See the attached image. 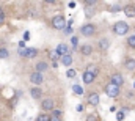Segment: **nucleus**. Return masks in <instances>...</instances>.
Here are the masks:
<instances>
[{"label":"nucleus","mask_w":135,"mask_h":121,"mask_svg":"<svg viewBox=\"0 0 135 121\" xmlns=\"http://www.w3.org/2000/svg\"><path fill=\"white\" fill-rule=\"evenodd\" d=\"M98 31H99V29L94 22H86V24L80 25V29H79V33L85 38H94L98 35Z\"/></svg>","instance_id":"1"},{"label":"nucleus","mask_w":135,"mask_h":121,"mask_svg":"<svg viewBox=\"0 0 135 121\" xmlns=\"http://www.w3.org/2000/svg\"><path fill=\"white\" fill-rule=\"evenodd\" d=\"M129 31H131V27L126 21H116L113 24V33L116 36H126Z\"/></svg>","instance_id":"2"},{"label":"nucleus","mask_w":135,"mask_h":121,"mask_svg":"<svg viewBox=\"0 0 135 121\" xmlns=\"http://www.w3.org/2000/svg\"><path fill=\"white\" fill-rule=\"evenodd\" d=\"M50 25H52V29H55V30H65V27H66V19H65V16H63V14L54 16L52 21H50Z\"/></svg>","instance_id":"3"},{"label":"nucleus","mask_w":135,"mask_h":121,"mask_svg":"<svg viewBox=\"0 0 135 121\" xmlns=\"http://www.w3.org/2000/svg\"><path fill=\"white\" fill-rule=\"evenodd\" d=\"M104 93H105L108 97H113V99H116V97L119 96V93H121V88H118L116 85H113V83L107 82V83L104 85Z\"/></svg>","instance_id":"4"},{"label":"nucleus","mask_w":135,"mask_h":121,"mask_svg":"<svg viewBox=\"0 0 135 121\" xmlns=\"http://www.w3.org/2000/svg\"><path fill=\"white\" fill-rule=\"evenodd\" d=\"M86 102H88L90 105H93V107L99 105V104H101V96H99V91H96V90L86 91Z\"/></svg>","instance_id":"5"},{"label":"nucleus","mask_w":135,"mask_h":121,"mask_svg":"<svg viewBox=\"0 0 135 121\" xmlns=\"http://www.w3.org/2000/svg\"><path fill=\"white\" fill-rule=\"evenodd\" d=\"M108 82H110V83H113V85H116L118 88H121V87L124 85V76H123L121 72L115 71V72H112V74H110Z\"/></svg>","instance_id":"6"},{"label":"nucleus","mask_w":135,"mask_h":121,"mask_svg":"<svg viewBox=\"0 0 135 121\" xmlns=\"http://www.w3.org/2000/svg\"><path fill=\"white\" fill-rule=\"evenodd\" d=\"M38 54H39V50H38V49H35V47L19 49V55H21V57H24V58H28V60L36 58V57H38Z\"/></svg>","instance_id":"7"},{"label":"nucleus","mask_w":135,"mask_h":121,"mask_svg":"<svg viewBox=\"0 0 135 121\" xmlns=\"http://www.w3.org/2000/svg\"><path fill=\"white\" fill-rule=\"evenodd\" d=\"M41 109H42V112L44 113H50L54 109H55V101L52 99V97H44L42 101H41Z\"/></svg>","instance_id":"8"},{"label":"nucleus","mask_w":135,"mask_h":121,"mask_svg":"<svg viewBox=\"0 0 135 121\" xmlns=\"http://www.w3.org/2000/svg\"><path fill=\"white\" fill-rule=\"evenodd\" d=\"M93 52H94V46L90 44V43H85V44H80L79 46V54L82 57H90Z\"/></svg>","instance_id":"9"},{"label":"nucleus","mask_w":135,"mask_h":121,"mask_svg":"<svg viewBox=\"0 0 135 121\" xmlns=\"http://www.w3.org/2000/svg\"><path fill=\"white\" fill-rule=\"evenodd\" d=\"M123 66H124V69L126 71H135V58L134 57H129V55H126L124 57V60H123Z\"/></svg>","instance_id":"10"},{"label":"nucleus","mask_w":135,"mask_h":121,"mask_svg":"<svg viewBox=\"0 0 135 121\" xmlns=\"http://www.w3.org/2000/svg\"><path fill=\"white\" fill-rule=\"evenodd\" d=\"M28 79H30V82L33 83L35 87H39L42 82H44V77H42V74H39V72H32L30 76H28Z\"/></svg>","instance_id":"11"},{"label":"nucleus","mask_w":135,"mask_h":121,"mask_svg":"<svg viewBox=\"0 0 135 121\" xmlns=\"http://www.w3.org/2000/svg\"><path fill=\"white\" fill-rule=\"evenodd\" d=\"M46 71H49V63H47V61H44V60L36 61V64H35V72L42 74V72H46Z\"/></svg>","instance_id":"12"},{"label":"nucleus","mask_w":135,"mask_h":121,"mask_svg":"<svg viewBox=\"0 0 135 121\" xmlns=\"http://www.w3.org/2000/svg\"><path fill=\"white\" fill-rule=\"evenodd\" d=\"M123 11L127 17H135V5L134 3H126L123 6Z\"/></svg>","instance_id":"13"},{"label":"nucleus","mask_w":135,"mask_h":121,"mask_svg":"<svg viewBox=\"0 0 135 121\" xmlns=\"http://www.w3.org/2000/svg\"><path fill=\"white\" fill-rule=\"evenodd\" d=\"M94 80H96V76H93V74H90V72H86V71L82 74V82H83L85 85H91Z\"/></svg>","instance_id":"14"},{"label":"nucleus","mask_w":135,"mask_h":121,"mask_svg":"<svg viewBox=\"0 0 135 121\" xmlns=\"http://www.w3.org/2000/svg\"><path fill=\"white\" fill-rule=\"evenodd\" d=\"M55 54H57L58 57H63V55H68V54H69V49H68V46L65 44V43H61V44H58V46H57Z\"/></svg>","instance_id":"15"},{"label":"nucleus","mask_w":135,"mask_h":121,"mask_svg":"<svg viewBox=\"0 0 135 121\" xmlns=\"http://www.w3.org/2000/svg\"><path fill=\"white\" fill-rule=\"evenodd\" d=\"M108 46H110V41H108V38H101V39L98 41V49H99L101 52H107Z\"/></svg>","instance_id":"16"},{"label":"nucleus","mask_w":135,"mask_h":121,"mask_svg":"<svg viewBox=\"0 0 135 121\" xmlns=\"http://www.w3.org/2000/svg\"><path fill=\"white\" fill-rule=\"evenodd\" d=\"M30 96H32L33 99H41V97H42V90H41L39 87H32V88H30Z\"/></svg>","instance_id":"17"},{"label":"nucleus","mask_w":135,"mask_h":121,"mask_svg":"<svg viewBox=\"0 0 135 121\" xmlns=\"http://www.w3.org/2000/svg\"><path fill=\"white\" fill-rule=\"evenodd\" d=\"M60 61H61V64H63V66H71V64H72V61H74V58H72V55H71V54H68V55L60 57Z\"/></svg>","instance_id":"18"},{"label":"nucleus","mask_w":135,"mask_h":121,"mask_svg":"<svg viewBox=\"0 0 135 121\" xmlns=\"http://www.w3.org/2000/svg\"><path fill=\"white\" fill-rule=\"evenodd\" d=\"M85 71L90 72V74H93V76H98V74H99V66H98V64H88Z\"/></svg>","instance_id":"19"},{"label":"nucleus","mask_w":135,"mask_h":121,"mask_svg":"<svg viewBox=\"0 0 135 121\" xmlns=\"http://www.w3.org/2000/svg\"><path fill=\"white\" fill-rule=\"evenodd\" d=\"M9 58V50L6 47H0V60H8Z\"/></svg>","instance_id":"20"},{"label":"nucleus","mask_w":135,"mask_h":121,"mask_svg":"<svg viewBox=\"0 0 135 121\" xmlns=\"http://www.w3.org/2000/svg\"><path fill=\"white\" fill-rule=\"evenodd\" d=\"M127 47L129 49H135V35L127 36Z\"/></svg>","instance_id":"21"},{"label":"nucleus","mask_w":135,"mask_h":121,"mask_svg":"<svg viewBox=\"0 0 135 121\" xmlns=\"http://www.w3.org/2000/svg\"><path fill=\"white\" fill-rule=\"evenodd\" d=\"M36 121H50V115H47V113H39L38 117H36Z\"/></svg>","instance_id":"22"},{"label":"nucleus","mask_w":135,"mask_h":121,"mask_svg":"<svg viewBox=\"0 0 135 121\" xmlns=\"http://www.w3.org/2000/svg\"><path fill=\"white\" fill-rule=\"evenodd\" d=\"M61 115H63V112H61L60 109H54V110L50 112V117H55V118H61Z\"/></svg>","instance_id":"23"},{"label":"nucleus","mask_w":135,"mask_h":121,"mask_svg":"<svg viewBox=\"0 0 135 121\" xmlns=\"http://www.w3.org/2000/svg\"><path fill=\"white\" fill-rule=\"evenodd\" d=\"M83 6H98V2H94V0H85Z\"/></svg>","instance_id":"24"},{"label":"nucleus","mask_w":135,"mask_h":121,"mask_svg":"<svg viewBox=\"0 0 135 121\" xmlns=\"http://www.w3.org/2000/svg\"><path fill=\"white\" fill-rule=\"evenodd\" d=\"M108 11H112V13H116V11H123V6H119V5H113V6H110V8H108Z\"/></svg>","instance_id":"25"},{"label":"nucleus","mask_w":135,"mask_h":121,"mask_svg":"<svg viewBox=\"0 0 135 121\" xmlns=\"http://www.w3.org/2000/svg\"><path fill=\"white\" fill-rule=\"evenodd\" d=\"M5 24V10L0 6V25H3Z\"/></svg>","instance_id":"26"},{"label":"nucleus","mask_w":135,"mask_h":121,"mask_svg":"<svg viewBox=\"0 0 135 121\" xmlns=\"http://www.w3.org/2000/svg\"><path fill=\"white\" fill-rule=\"evenodd\" d=\"M66 76L69 77V79H72V77H75V71H74V69H68Z\"/></svg>","instance_id":"27"},{"label":"nucleus","mask_w":135,"mask_h":121,"mask_svg":"<svg viewBox=\"0 0 135 121\" xmlns=\"http://www.w3.org/2000/svg\"><path fill=\"white\" fill-rule=\"evenodd\" d=\"M71 44H72V47L75 49V47H77V44H79V39H77L75 36H72V39H71Z\"/></svg>","instance_id":"28"},{"label":"nucleus","mask_w":135,"mask_h":121,"mask_svg":"<svg viewBox=\"0 0 135 121\" xmlns=\"http://www.w3.org/2000/svg\"><path fill=\"white\" fill-rule=\"evenodd\" d=\"M86 121H99V118H98L96 115H88V117H86Z\"/></svg>","instance_id":"29"},{"label":"nucleus","mask_w":135,"mask_h":121,"mask_svg":"<svg viewBox=\"0 0 135 121\" xmlns=\"http://www.w3.org/2000/svg\"><path fill=\"white\" fill-rule=\"evenodd\" d=\"M116 118H118V121H123V120H124V112H118Z\"/></svg>","instance_id":"30"},{"label":"nucleus","mask_w":135,"mask_h":121,"mask_svg":"<svg viewBox=\"0 0 135 121\" xmlns=\"http://www.w3.org/2000/svg\"><path fill=\"white\" fill-rule=\"evenodd\" d=\"M72 90L75 91L77 94H82V88H80V87H75V85H74V88H72Z\"/></svg>","instance_id":"31"},{"label":"nucleus","mask_w":135,"mask_h":121,"mask_svg":"<svg viewBox=\"0 0 135 121\" xmlns=\"http://www.w3.org/2000/svg\"><path fill=\"white\" fill-rule=\"evenodd\" d=\"M50 121H61V118H55V117H50Z\"/></svg>","instance_id":"32"},{"label":"nucleus","mask_w":135,"mask_h":121,"mask_svg":"<svg viewBox=\"0 0 135 121\" xmlns=\"http://www.w3.org/2000/svg\"><path fill=\"white\" fill-rule=\"evenodd\" d=\"M30 38V35H28V31H25V35H24V39H28Z\"/></svg>","instance_id":"33"},{"label":"nucleus","mask_w":135,"mask_h":121,"mask_svg":"<svg viewBox=\"0 0 135 121\" xmlns=\"http://www.w3.org/2000/svg\"><path fill=\"white\" fill-rule=\"evenodd\" d=\"M134 88H135V83H134Z\"/></svg>","instance_id":"34"},{"label":"nucleus","mask_w":135,"mask_h":121,"mask_svg":"<svg viewBox=\"0 0 135 121\" xmlns=\"http://www.w3.org/2000/svg\"><path fill=\"white\" fill-rule=\"evenodd\" d=\"M134 30H135V27H134Z\"/></svg>","instance_id":"35"}]
</instances>
